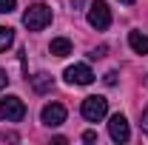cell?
Listing matches in <instances>:
<instances>
[{
	"label": "cell",
	"mask_w": 148,
	"mask_h": 145,
	"mask_svg": "<svg viewBox=\"0 0 148 145\" xmlns=\"http://www.w3.org/2000/svg\"><path fill=\"white\" fill-rule=\"evenodd\" d=\"M80 3H83V0H74V6H80Z\"/></svg>",
	"instance_id": "18"
},
{
	"label": "cell",
	"mask_w": 148,
	"mask_h": 145,
	"mask_svg": "<svg viewBox=\"0 0 148 145\" xmlns=\"http://www.w3.org/2000/svg\"><path fill=\"white\" fill-rule=\"evenodd\" d=\"M6 83H9V74H6V71H3V68H0V91L6 88Z\"/></svg>",
	"instance_id": "16"
},
{
	"label": "cell",
	"mask_w": 148,
	"mask_h": 145,
	"mask_svg": "<svg viewBox=\"0 0 148 145\" xmlns=\"http://www.w3.org/2000/svg\"><path fill=\"white\" fill-rule=\"evenodd\" d=\"M49 23H51V9H49L46 3H34V6H29L26 14H23V26H26L29 31H43Z\"/></svg>",
	"instance_id": "1"
},
{
	"label": "cell",
	"mask_w": 148,
	"mask_h": 145,
	"mask_svg": "<svg viewBox=\"0 0 148 145\" xmlns=\"http://www.w3.org/2000/svg\"><path fill=\"white\" fill-rule=\"evenodd\" d=\"M117 83V71H108L106 74V85H114Z\"/></svg>",
	"instance_id": "14"
},
{
	"label": "cell",
	"mask_w": 148,
	"mask_h": 145,
	"mask_svg": "<svg viewBox=\"0 0 148 145\" xmlns=\"http://www.w3.org/2000/svg\"><path fill=\"white\" fill-rule=\"evenodd\" d=\"M51 85H54V80H51L49 74H43V71L32 77V88H34L37 94H46V91H51Z\"/></svg>",
	"instance_id": "10"
},
{
	"label": "cell",
	"mask_w": 148,
	"mask_h": 145,
	"mask_svg": "<svg viewBox=\"0 0 148 145\" xmlns=\"http://www.w3.org/2000/svg\"><path fill=\"white\" fill-rule=\"evenodd\" d=\"M128 46L137 51V54H148V34H143V31H131V34H128Z\"/></svg>",
	"instance_id": "8"
},
{
	"label": "cell",
	"mask_w": 148,
	"mask_h": 145,
	"mask_svg": "<svg viewBox=\"0 0 148 145\" xmlns=\"http://www.w3.org/2000/svg\"><path fill=\"white\" fill-rule=\"evenodd\" d=\"M140 128H143V131H145V134H148V108L143 111V122H140Z\"/></svg>",
	"instance_id": "15"
},
{
	"label": "cell",
	"mask_w": 148,
	"mask_h": 145,
	"mask_svg": "<svg viewBox=\"0 0 148 145\" xmlns=\"http://www.w3.org/2000/svg\"><path fill=\"white\" fill-rule=\"evenodd\" d=\"M83 142H97V134H94V131H86V134H83Z\"/></svg>",
	"instance_id": "13"
},
{
	"label": "cell",
	"mask_w": 148,
	"mask_h": 145,
	"mask_svg": "<svg viewBox=\"0 0 148 145\" xmlns=\"http://www.w3.org/2000/svg\"><path fill=\"white\" fill-rule=\"evenodd\" d=\"M49 51H51L54 57L71 54V40H69V37H54V40H51V46H49Z\"/></svg>",
	"instance_id": "9"
},
{
	"label": "cell",
	"mask_w": 148,
	"mask_h": 145,
	"mask_svg": "<svg viewBox=\"0 0 148 145\" xmlns=\"http://www.w3.org/2000/svg\"><path fill=\"white\" fill-rule=\"evenodd\" d=\"M80 111H83V117H86L88 122H100V120L108 114V100H106V97H86Z\"/></svg>",
	"instance_id": "4"
},
{
	"label": "cell",
	"mask_w": 148,
	"mask_h": 145,
	"mask_svg": "<svg viewBox=\"0 0 148 145\" xmlns=\"http://www.w3.org/2000/svg\"><path fill=\"white\" fill-rule=\"evenodd\" d=\"M12 43H14V29H9V26H0V51L12 49Z\"/></svg>",
	"instance_id": "11"
},
{
	"label": "cell",
	"mask_w": 148,
	"mask_h": 145,
	"mask_svg": "<svg viewBox=\"0 0 148 145\" xmlns=\"http://www.w3.org/2000/svg\"><path fill=\"white\" fill-rule=\"evenodd\" d=\"M108 134H111V140H114V142H128V137H131L128 120H125L123 114H114V117H111V122H108Z\"/></svg>",
	"instance_id": "7"
},
{
	"label": "cell",
	"mask_w": 148,
	"mask_h": 145,
	"mask_svg": "<svg viewBox=\"0 0 148 145\" xmlns=\"http://www.w3.org/2000/svg\"><path fill=\"white\" fill-rule=\"evenodd\" d=\"M26 117V105L20 97H3L0 100V120L6 122H20Z\"/></svg>",
	"instance_id": "3"
},
{
	"label": "cell",
	"mask_w": 148,
	"mask_h": 145,
	"mask_svg": "<svg viewBox=\"0 0 148 145\" xmlns=\"http://www.w3.org/2000/svg\"><path fill=\"white\" fill-rule=\"evenodd\" d=\"M63 77H66V83H71V85H88L94 80V71L86 63H77V66H69Z\"/></svg>",
	"instance_id": "5"
},
{
	"label": "cell",
	"mask_w": 148,
	"mask_h": 145,
	"mask_svg": "<svg viewBox=\"0 0 148 145\" xmlns=\"http://www.w3.org/2000/svg\"><path fill=\"white\" fill-rule=\"evenodd\" d=\"M14 6H17V0H0V14H9V12H14Z\"/></svg>",
	"instance_id": "12"
},
{
	"label": "cell",
	"mask_w": 148,
	"mask_h": 145,
	"mask_svg": "<svg viewBox=\"0 0 148 145\" xmlns=\"http://www.w3.org/2000/svg\"><path fill=\"white\" fill-rule=\"evenodd\" d=\"M120 3H125V6H131V3H134V0H120Z\"/></svg>",
	"instance_id": "17"
},
{
	"label": "cell",
	"mask_w": 148,
	"mask_h": 145,
	"mask_svg": "<svg viewBox=\"0 0 148 145\" xmlns=\"http://www.w3.org/2000/svg\"><path fill=\"white\" fill-rule=\"evenodd\" d=\"M88 26L97 29V31H103V29L111 26V9H108L106 0H94L88 6Z\"/></svg>",
	"instance_id": "2"
},
{
	"label": "cell",
	"mask_w": 148,
	"mask_h": 145,
	"mask_svg": "<svg viewBox=\"0 0 148 145\" xmlns=\"http://www.w3.org/2000/svg\"><path fill=\"white\" fill-rule=\"evenodd\" d=\"M40 120H43V125L57 128V125L66 122V108L60 103H49V105H43V111H40Z\"/></svg>",
	"instance_id": "6"
}]
</instances>
